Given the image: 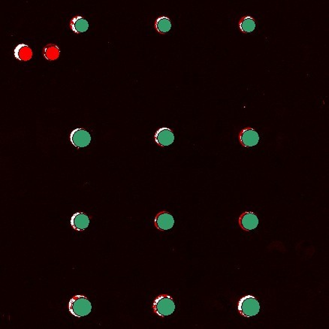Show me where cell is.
<instances>
[{"label": "cell", "mask_w": 329, "mask_h": 329, "mask_svg": "<svg viewBox=\"0 0 329 329\" xmlns=\"http://www.w3.org/2000/svg\"><path fill=\"white\" fill-rule=\"evenodd\" d=\"M240 142L245 147H254L259 143V136L257 132L250 127L244 129L239 134Z\"/></svg>", "instance_id": "5"}, {"label": "cell", "mask_w": 329, "mask_h": 329, "mask_svg": "<svg viewBox=\"0 0 329 329\" xmlns=\"http://www.w3.org/2000/svg\"><path fill=\"white\" fill-rule=\"evenodd\" d=\"M171 22L167 17H160L155 23V27L160 33H167L171 29Z\"/></svg>", "instance_id": "14"}, {"label": "cell", "mask_w": 329, "mask_h": 329, "mask_svg": "<svg viewBox=\"0 0 329 329\" xmlns=\"http://www.w3.org/2000/svg\"><path fill=\"white\" fill-rule=\"evenodd\" d=\"M238 310L242 316L250 317L259 313L260 304L254 296H247L238 302Z\"/></svg>", "instance_id": "3"}, {"label": "cell", "mask_w": 329, "mask_h": 329, "mask_svg": "<svg viewBox=\"0 0 329 329\" xmlns=\"http://www.w3.org/2000/svg\"><path fill=\"white\" fill-rule=\"evenodd\" d=\"M154 223L159 230L167 231L174 226V219L169 213L163 211L156 216Z\"/></svg>", "instance_id": "6"}, {"label": "cell", "mask_w": 329, "mask_h": 329, "mask_svg": "<svg viewBox=\"0 0 329 329\" xmlns=\"http://www.w3.org/2000/svg\"><path fill=\"white\" fill-rule=\"evenodd\" d=\"M155 141L161 147H168L174 141L173 132L168 128L159 129L154 136Z\"/></svg>", "instance_id": "8"}, {"label": "cell", "mask_w": 329, "mask_h": 329, "mask_svg": "<svg viewBox=\"0 0 329 329\" xmlns=\"http://www.w3.org/2000/svg\"><path fill=\"white\" fill-rule=\"evenodd\" d=\"M256 21L252 17L245 16L239 22V27L244 33H249L256 29Z\"/></svg>", "instance_id": "12"}, {"label": "cell", "mask_w": 329, "mask_h": 329, "mask_svg": "<svg viewBox=\"0 0 329 329\" xmlns=\"http://www.w3.org/2000/svg\"><path fill=\"white\" fill-rule=\"evenodd\" d=\"M70 27L75 33H82L87 30L89 24L83 17L76 16L71 21Z\"/></svg>", "instance_id": "11"}, {"label": "cell", "mask_w": 329, "mask_h": 329, "mask_svg": "<svg viewBox=\"0 0 329 329\" xmlns=\"http://www.w3.org/2000/svg\"><path fill=\"white\" fill-rule=\"evenodd\" d=\"M14 54H15V56L17 59L21 61H24V62H27V61H29V59H32V55H33L32 49L25 44L18 45L15 48Z\"/></svg>", "instance_id": "10"}, {"label": "cell", "mask_w": 329, "mask_h": 329, "mask_svg": "<svg viewBox=\"0 0 329 329\" xmlns=\"http://www.w3.org/2000/svg\"><path fill=\"white\" fill-rule=\"evenodd\" d=\"M43 55L48 60H56L59 56V47L55 44H48L44 48Z\"/></svg>", "instance_id": "13"}, {"label": "cell", "mask_w": 329, "mask_h": 329, "mask_svg": "<svg viewBox=\"0 0 329 329\" xmlns=\"http://www.w3.org/2000/svg\"><path fill=\"white\" fill-rule=\"evenodd\" d=\"M70 223L75 230L83 231L89 226L90 219L87 215L83 213H75L71 218Z\"/></svg>", "instance_id": "9"}, {"label": "cell", "mask_w": 329, "mask_h": 329, "mask_svg": "<svg viewBox=\"0 0 329 329\" xmlns=\"http://www.w3.org/2000/svg\"><path fill=\"white\" fill-rule=\"evenodd\" d=\"M153 308L154 311L159 316H170L175 310V304L171 296L168 295H161L154 301Z\"/></svg>", "instance_id": "2"}, {"label": "cell", "mask_w": 329, "mask_h": 329, "mask_svg": "<svg viewBox=\"0 0 329 329\" xmlns=\"http://www.w3.org/2000/svg\"><path fill=\"white\" fill-rule=\"evenodd\" d=\"M239 225L244 230L249 232L256 229L259 225V219L252 212H245L240 216Z\"/></svg>", "instance_id": "7"}, {"label": "cell", "mask_w": 329, "mask_h": 329, "mask_svg": "<svg viewBox=\"0 0 329 329\" xmlns=\"http://www.w3.org/2000/svg\"><path fill=\"white\" fill-rule=\"evenodd\" d=\"M69 310L73 316L82 317L90 314L92 310V304L86 297L78 295L69 301Z\"/></svg>", "instance_id": "1"}, {"label": "cell", "mask_w": 329, "mask_h": 329, "mask_svg": "<svg viewBox=\"0 0 329 329\" xmlns=\"http://www.w3.org/2000/svg\"><path fill=\"white\" fill-rule=\"evenodd\" d=\"M70 141L75 147H85L90 144L91 136L84 129H75L71 133Z\"/></svg>", "instance_id": "4"}]
</instances>
